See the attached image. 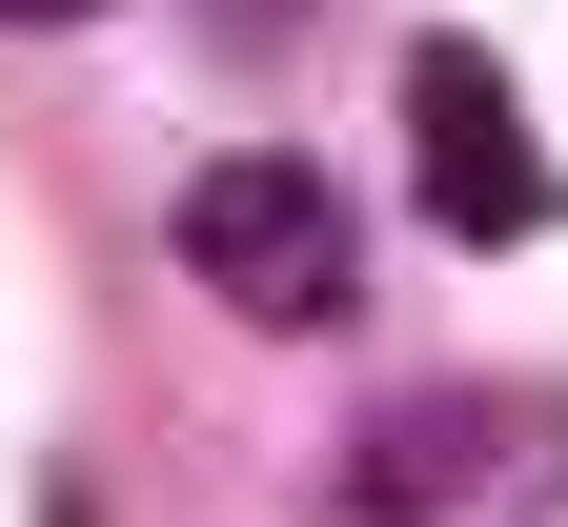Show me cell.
I'll return each instance as SVG.
<instances>
[{
	"mask_svg": "<svg viewBox=\"0 0 568 527\" xmlns=\"http://www.w3.org/2000/svg\"><path fill=\"white\" fill-rule=\"evenodd\" d=\"M183 264L224 284L244 325H345V305H366V223H345L325 163H284V142H244V163L183 183Z\"/></svg>",
	"mask_w": 568,
	"mask_h": 527,
	"instance_id": "1",
	"label": "cell"
},
{
	"mask_svg": "<svg viewBox=\"0 0 568 527\" xmlns=\"http://www.w3.org/2000/svg\"><path fill=\"white\" fill-rule=\"evenodd\" d=\"M406 183H426V223L447 244H548V142H528V102H508V61L487 41H406Z\"/></svg>",
	"mask_w": 568,
	"mask_h": 527,
	"instance_id": "2",
	"label": "cell"
},
{
	"mask_svg": "<svg viewBox=\"0 0 568 527\" xmlns=\"http://www.w3.org/2000/svg\"><path fill=\"white\" fill-rule=\"evenodd\" d=\"M508 467H568L548 426H487V406H406L366 467H345V527H447V487H508Z\"/></svg>",
	"mask_w": 568,
	"mask_h": 527,
	"instance_id": "3",
	"label": "cell"
},
{
	"mask_svg": "<svg viewBox=\"0 0 568 527\" xmlns=\"http://www.w3.org/2000/svg\"><path fill=\"white\" fill-rule=\"evenodd\" d=\"M284 21H305V0H224V41H284Z\"/></svg>",
	"mask_w": 568,
	"mask_h": 527,
	"instance_id": "4",
	"label": "cell"
},
{
	"mask_svg": "<svg viewBox=\"0 0 568 527\" xmlns=\"http://www.w3.org/2000/svg\"><path fill=\"white\" fill-rule=\"evenodd\" d=\"M0 21H102V0H0Z\"/></svg>",
	"mask_w": 568,
	"mask_h": 527,
	"instance_id": "5",
	"label": "cell"
}]
</instances>
